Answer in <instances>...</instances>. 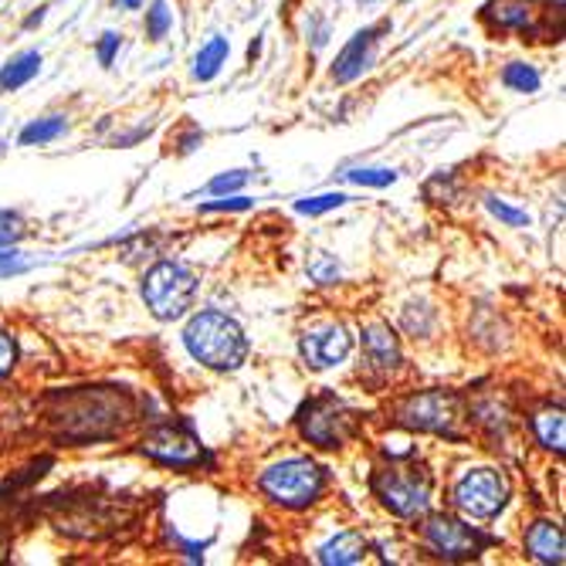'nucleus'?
<instances>
[{
	"mask_svg": "<svg viewBox=\"0 0 566 566\" xmlns=\"http://www.w3.org/2000/svg\"><path fill=\"white\" fill-rule=\"evenodd\" d=\"M41 72V51H21L0 69V92H18Z\"/></svg>",
	"mask_w": 566,
	"mask_h": 566,
	"instance_id": "17",
	"label": "nucleus"
},
{
	"mask_svg": "<svg viewBox=\"0 0 566 566\" xmlns=\"http://www.w3.org/2000/svg\"><path fill=\"white\" fill-rule=\"evenodd\" d=\"M302 438L319 448H343L356 434V415L336 397H316L298 410Z\"/></svg>",
	"mask_w": 566,
	"mask_h": 566,
	"instance_id": "7",
	"label": "nucleus"
},
{
	"mask_svg": "<svg viewBox=\"0 0 566 566\" xmlns=\"http://www.w3.org/2000/svg\"><path fill=\"white\" fill-rule=\"evenodd\" d=\"M349 184H359V187H390L397 184V170H387V167H353L343 174Z\"/></svg>",
	"mask_w": 566,
	"mask_h": 566,
	"instance_id": "24",
	"label": "nucleus"
},
{
	"mask_svg": "<svg viewBox=\"0 0 566 566\" xmlns=\"http://www.w3.org/2000/svg\"><path fill=\"white\" fill-rule=\"evenodd\" d=\"M119 44H123V34H116V31H106L98 38V62H102V69H109L113 62H116V55H119Z\"/></svg>",
	"mask_w": 566,
	"mask_h": 566,
	"instance_id": "29",
	"label": "nucleus"
},
{
	"mask_svg": "<svg viewBox=\"0 0 566 566\" xmlns=\"http://www.w3.org/2000/svg\"><path fill=\"white\" fill-rule=\"evenodd\" d=\"M533 431H536V438H539V444L543 448H549V451H563V444H566V418H563V407H546V410H539V415L533 418Z\"/></svg>",
	"mask_w": 566,
	"mask_h": 566,
	"instance_id": "18",
	"label": "nucleus"
},
{
	"mask_svg": "<svg viewBox=\"0 0 566 566\" xmlns=\"http://www.w3.org/2000/svg\"><path fill=\"white\" fill-rule=\"evenodd\" d=\"M44 14H48V8H38V11L24 21V28H28V31H31V28H38V24L44 21Z\"/></svg>",
	"mask_w": 566,
	"mask_h": 566,
	"instance_id": "33",
	"label": "nucleus"
},
{
	"mask_svg": "<svg viewBox=\"0 0 566 566\" xmlns=\"http://www.w3.org/2000/svg\"><path fill=\"white\" fill-rule=\"evenodd\" d=\"M364 359H367V367L377 370V374L397 370L400 343H397V333L387 323H374V326L364 329Z\"/></svg>",
	"mask_w": 566,
	"mask_h": 566,
	"instance_id": "14",
	"label": "nucleus"
},
{
	"mask_svg": "<svg viewBox=\"0 0 566 566\" xmlns=\"http://www.w3.org/2000/svg\"><path fill=\"white\" fill-rule=\"evenodd\" d=\"M18 364V343L8 329H0V377H8Z\"/></svg>",
	"mask_w": 566,
	"mask_h": 566,
	"instance_id": "30",
	"label": "nucleus"
},
{
	"mask_svg": "<svg viewBox=\"0 0 566 566\" xmlns=\"http://www.w3.org/2000/svg\"><path fill=\"white\" fill-rule=\"evenodd\" d=\"M356 4H380V0H356Z\"/></svg>",
	"mask_w": 566,
	"mask_h": 566,
	"instance_id": "35",
	"label": "nucleus"
},
{
	"mask_svg": "<svg viewBox=\"0 0 566 566\" xmlns=\"http://www.w3.org/2000/svg\"><path fill=\"white\" fill-rule=\"evenodd\" d=\"M454 505L472 520H492L509 502V482L495 469H475L454 482Z\"/></svg>",
	"mask_w": 566,
	"mask_h": 566,
	"instance_id": "9",
	"label": "nucleus"
},
{
	"mask_svg": "<svg viewBox=\"0 0 566 566\" xmlns=\"http://www.w3.org/2000/svg\"><path fill=\"white\" fill-rule=\"evenodd\" d=\"M364 556H367V539H364V533H353V530H346L319 546V563H326V566H349V563H359Z\"/></svg>",
	"mask_w": 566,
	"mask_h": 566,
	"instance_id": "15",
	"label": "nucleus"
},
{
	"mask_svg": "<svg viewBox=\"0 0 566 566\" xmlns=\"http://www.w3.org/2000/svg\"><path fill=\"white\" fill-rule=\"evenodd\" d=\"M349 197L333 190V193H319V197H305V200H295V211L298 214H308V218H319V214H329L336 208H343Z\"/></svg>",
	"mask_w": 566,
	"mask_h": 566,
	"instance_id": "22",
	"label": "nucleus"
},
{
	"mask_svg": "<svg viewBox=\"0 0 566 566\" xmlns=\"http://www.w3.org/2000/svg\"><path fill=\"white\" fill-rule=\"evenodd\" d=\"M262 492L285 505V509H302V505H313L326 485V475L316 461L308 458H289V461H279L272 465L262 479H259Z\"/></svg>",
	"mask_w": 566,
	"mask_h": 566,
	"instance_id": "6",
	"label": "nucleus"
},
{
	"mask_svg": "<svg viewBox=\"0 0 566 566\" xmlns=\"http://www.w3.org/2000/svg\"><path fill=\"white\" fill-rule=\"evenodd\" d=\"M174 28V14L167 8V0H153V8L146 11V38L149 41H164Z\"/></svg>",
	"mask_w": 566,
	"mask_h": 566,
	"instance_id": "23",
	"label": "nucleus"
},
{
	"mask_svg": "<svg viewBox=\"0 0 566 566\" xmlns=\"http://www.w3.org/2000/svg\"><path fill=\"white\" fill-rule=\"evenodd\" d=\"M143 451L149 458L164 461V465H174V469H193V465H200V458H203L200 441L184 424H160V428H153L143 438Z\"/></svg>",
	"mask_w": 566,
	"mask_h": 566,
	"instance_id": "10",
	"label": "nucleus"
},
{
	"mask_svg": "<svg viewBox=\"0 0 566 566\" xmlns=\"http://www.w3.org/2000/svg\"><path fill=\"white\" fill-rule=\"evenodd\" d=\"M21 238H24L21 218L11 214V211H0V248H14Z\"/></svg>",
	"mask_w": 566,
	"mask_h": 566,
	"instance_id": "27",
	"label": "nucleus"
},
{
	"mask_svg": "<svg viewBox=\"0 0 566 566\" xmlns=\"http://www.w3.org/2000/svg\"><path fill=\"white\" fill-rule=\"evenodd\" d=\"M394 415L400 424L418 428V431H431V434H444V438H461L458 434V397L444 394V390H424V394H410L403 397Z\"/></svg>",
	"mask_w": 566,
	"mask_h": 566,
	"instance_id": "8",
	"label": "nucleus"
},
{
	"mask_svg": "<svg viewBox=\"0 0 566 566\" xmlns=\"http://www.w3.org/2000/svg\"><path fill=\"white\" fill-rule=\"evenodd\" d=\"M244 184H248V174H244V170H228V174H221V177H214V180L208 184V193H214V197L238 193Z\"/></svg>",
	"mask_w": 566,
	"mask_h": 566,
	"instance_id": "26",
	"label": "nucleus"
},
{
	"mask_svg": "<svg viewBox=\"0 0 566 566\" xmlns=\"http://www.w3.org/2000/svg\"><path fill=\"white\" fill-rule=\"evenodd\" d=\"M184 343L197 364L211 367V370H238L248 359V339H244L241 326L231 316L214 313V308L197 313L187 323Z\"/></svg>",
	"mask_w": 566,
	"mask_h": 566,
	"instance_id": "2",
	"label": "nucleus"
},
{
	"mask_svg": "<svg viewBox=\"0 0 566 566\" xmlns=\"http://www.w3.org/2000/svg\"><path fill=\"white\" fill-rule=\"evenodd\" d=\"M502 82H505V88H512V92L530 95V92L539 88V72H536L533 65H523V62H509L505 72H502Z\"/></svg>",
	"mask_w": 566,
	"mask_h": 566,
	"instance_id": "21",
	"label": "nucleus"
},
{
	"mask_svg": "<svg viewBox=\"0 0 566 566\" xmlns=\"http://www.w3.org/2000/svg\"><path fill=\"white\" fill-rule=\"evenodd\" d=\"M349 349H353V336L343 323H326V326H316L302 336V356L313 370H329V367L343 364Z\"/></svg>",
	"mask_w": 566,
	"mask_h": 566,
	"instance_id": "13",
	"label": "nucleus"
},
{
	"mask_svg": "<svg viewBox=\"0 0 566 566\" xmlns=\"http://www.w3.org/2000/svg\"><path fill=\"white\" fill-rule=\"evenodd\" d=\"M370 485L394 516H403V520L421 516L431 505V475L418 465H400V461H394V465L374 472Z\"/></svg>",
	"mask_w": 566,
	"mask_h": 566,
	"instance_id": "5",
	"label": "nucleus"
},
{
	"mask_svg": "<svg viewBox=\"0 0 566 566\" xmlns=\"http://www.w3.org/2000/svg\"><path fill=\"white\" fill-rule=\"evenodd\" d=\"M129 421V400L116 390H82L65 397L59 415L62 434L69 441H102L113 438Z\"/></svg>",
	"mask_w": 566,
	"mask_h": 566,
	"instance_id": "1",
	"label": "nucleus"
},
{
	"mask_svg": "<svg viewBox=\"0 0 566 566\" xmlns=\"http://www.w3.org/2000/svg\"><path fill=\"white\" fill-rule=\"evenodd\" d=\"M526 549L539 559V563H563V533H559V526L556 523H549V520H539V523H533L530 526V533H526Z\"/></svg>",
	"mask_w": 566,
	"mask_h": 566,
	"instance_id": "16",
	"label": "nucleus"
},
{
	"mask_svg": "<svg viewBox=\"0 0 566 566\" xmlns=\"http://www.w3.org/2000/svg\"><path fill=\"white\" fill-rule=\"evenodd\" d=\"M251 208V200L248 197H221V200H211V203H203V214H211V211H248Z\"/></svg>",
	"mask_w": 566,
	"mask_h": 566,
	"instance_id": "32",
	"label": "nucleus"
},
{
	"mask_svg": "<svg viewBox=\"0 0 566 566\" xmlns=\"http://www.w3.org/2000/svg\"><path fill=\"white\" fill-rule=\"evenodd\" d=\"M308 275H313L316 282H323V285H329V282L339 279V265H336V259H329L326 251H319V254H316V262L308 265Z\"/></svg>",
	"mask_w": 566,
	"mask_h": 566,
	"instance_id": "28",
	"label": "nucleus"
},
{
	"mask_svg": "<svg viewBox=\"0 0 566 566\" xmlns=\"http://www.w3.org/2000/svg\"><path fill=\"white\" fill-rule=\"evenodd\" d=\"M424 536L428 543L444 556V559H472L479 556L492 539L482 536L479 530L465 526V523H458L451 516H431L428 526H424Z\"/></svg>",
	"mask_w": 566,
	"mask_h": 566,
	"instance_id": "11",
	"label": "nucleus"
},
{
	"mask_svg": "<svg viewBox=\"0 0 566 566\" xmlns=\"http://www.w3.org/2000/svg\"><path fill=\"white\" fill-rule=\"evenodd\" d=\"M116 8H119V11H139V8H143V0H116Z\"/></svg>",
	"mask_w": 566,
	"mask_h": 566,
	"instance_id": "34",
	"label": "nucleus"
},
{
	"mask_svg": "<svg viewBox=\"0 0 566 566\" xmlns=\"http://www.w3.org/2000/svg\"><path fill=\"white\" fill-rule=\"evenodd\" d=\"M197 275L180 262H160L153 265L143 279V302L160 323L180 319L197 298Z\"/></svg>",
	"mask_w": 566,
	"mask_h": 566,
	"instance_id": "3",
	"label": "nucleus"
},
{
	"mask_svg": "<svg viewBox=\"0 0 566 566\" xmlns=\"http://www.w3.org/2000/svg\"><path fill=\"white\" fill-rule=\"evenodd\" d=\"M228 51H231L228 38H211L208 44H203V48L197 51V59H193V78L211 82V78L224 69Z\"/></svg>",
	"mask_w": 566,
	"mask_h": 566,
	"instance_id": "19",
	"label": "nucleus"
},
{
	"mask_svg": "<svg viewBox=\"0 0 566 566\" xmlns=\"http://www.w3.org/2000/svg\"><path fill=\"white\" fill-rule=\"evenodd\" d=\"M65 129H69L65 116H48V119H34V123H28V126L21 129L18 143H21V146H44V143H51V139H59V136H62Z\"/></svg>",
	"mask_w": 566,
	"mask_h": 566,
	"instance_id": "20",
	"label": "nucleus"
},
{
	"mask_svg": "<svg viewBox=\"0 0 566 566\" xmlns=\"http://www.w3.org/2000/svg\"><path fill=\"white\" fill-rule=\"evenodd\" d=\"M387 31H390V21H380V24H374V28L356 31V34L346 41V48L336 55L333 78H336L339 85H346V82H353V78L364 75V72L377 62L380 34H387Z\"/></svg>",
	"mask_w": 566,
	"mask_h": 566,
	"instance_id": "12",
	"label": "nucleus"
},
{
	"mask_svg": "<svg viewBox=\"0 0 566 566\" xmlns=\"http://www.w3.org/2000/svg\"><path fill=\"white\" fill-rule=\"evenodd\" d=\"M485 208H489V214L492 218H499L502 224H509V228H530V214L526 211H520V208H512V203H505V200H499V197H485Z\"/></svg>",
	"mask_w": 566,
	"mask_h": 566,
	"instance_id": "25",
	"label": "nucleus"
},
{
	"mask_svg": "<svg viewBox=\"0 0 566 566\" xmlns=\"http://www.w3.org/2000/svg\"><path fill=\"white\" fill-rule=\"evenodd\" d=\"M485 21L505 31H520L536 41H559L563 34L559 0H489Z\"/></svg>",
	"mask_w": 566,
	"mask_h": 566,
	"instance_id": "4",
	"label": "nucleus"
},
{
	"mask_svg": "<svg viewBox=\"0 0 566 566\" xmlns=\"http://www.w3.org/2000/svg\"><path fill=\"white\" fill-rule=\"evenodd\" d=\"M31 265L21 259V254L14 248H0V279H11V275H21L28 272Z\"/></svg>",
	"mask_w": 566,
	"mask_h": 566,
	"instance_id": "31",
	"label": "nucleus"
}]
</instances>
